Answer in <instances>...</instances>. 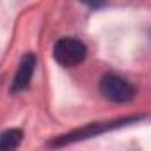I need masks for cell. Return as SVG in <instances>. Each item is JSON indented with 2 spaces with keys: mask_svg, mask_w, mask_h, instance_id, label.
I'll list each match as a JSON object with an SVG mask.
<instances>
[{
  "mask_svg": "<svg viewBox=\"0 0 151 151\" xmlns=\"http://www.w3.org/2000/svg\"><path fill=\"white\" fill-rule=\"evenodd\" d=\"M36 66H37V59H36L34 53H27V55L22 57L20 66H18L16 75H14V80H13V84H11V93L25 91V89L30 86V80H32V77H34Z\"/></svg>",
  "mask_w": 151,
  "mask_h": 151,
  "instance_id": "3",
  "label": "cell"
},
{
  "mask_svg": "<svg viewBox=\"0 0 151 151\" xmlns=\"http://www.w3.org/2000/svg\"><path fill=\"white\" fill-rule=\"evenodd\" d=\"M87 55V46L77 37H60L53 45V59L62 68H75L84 62Z\"/></svg>",
  "mask_w": 151,
  "mask_h": 151,
  "instance_id": "1",
  "label": "cell"
},
{
  "mask_svg": "<svg viewBox=\"0 0 151 151\" xmlns=\"http://www.w3.org/2000/svg\"><path fill=\"white\" fill-rule=\"evenodd\" d=\"M23 140V132L18 128H9L0 133V149H16Z\"/></svg>",
  "mask_w": 151,
  "mask_h": 151,
  "instance_id": "4",
  "label": "cell"
},
{
  "mask_svg": "<svg viewBox=\"0 0 151 151\" xmlns=\"http://www.w3.org/2000/svg\"><path fill=\"white\" fill-rule=\"evenodd\" d=\"M100 93L112 103H128L135 96V87L123 77L109 73L100 80Z\"/></svg>",
  "mask_w": 151,
  "mask_h": 151,
  "instance_id": "2",
  "label": "cell"
},
{
  "mask_svg": "<svg viewBox=\"0 0 151 151\" xmlns=\"http://www.w3.org/2000/svg\"><path fill=\"white\" fill-rule=\"evenodd\" d=\"M78 2H82L84 6H87L91 9H100V7H103L109 2V0H78Z\"/></svg>",
  "mask_w": 151,
  "mask_h": 151,
  "instance_id": "5",
  "label": "cell"
}]
</instances>
